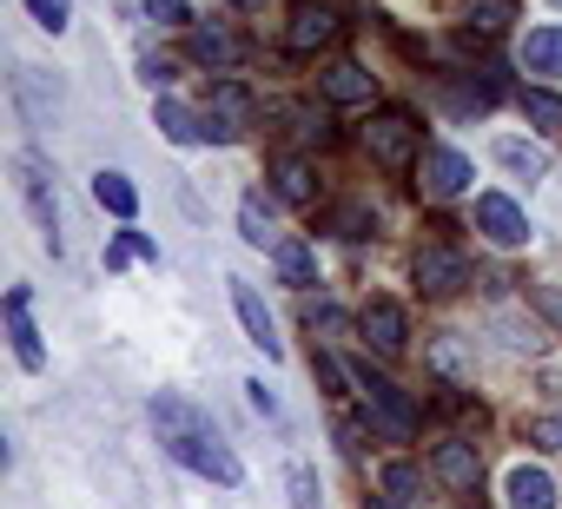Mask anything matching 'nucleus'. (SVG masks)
<instances>
[{
  "label": "nucleus",
  "mask_w": 562,
  "mask_h": 509,
  "mask_svg": "<svg viewBox=\"0 0 562 509\" xmlns=\"http://www.w3.org/2000/svg\"><path fill=\"white\" fill-rule=\"evenodd\" d=\"M153 423H159V443H166V456H172V463H186V470L212 476L218 489H238V483H245V470H238L232 443L218 437V423H212L199 404H186V397L159 391V397H153Z\"/></svg>",
  "instance_id": "f257e3e1"
},
{
  "label": "nucleus",
  "mask_w": 562,
  "mask_h": 509,
  "mask_svg": "<svg viewBox=\"0 0 562 509\" xmlns=\"http://www.w3.org/2000/svg\"><path fill=\"white\" fill-rule=\"evenodd\" d=\"M351 384H358V397L371 404V417L384 423V437H391V443H411V437H417V404H411V391H397V384H391V377H378L371 364H358V371H351Z\"/></svg>",
  "instance_id": "f03ea898"
},
{
  "label": "nucleus",
  "mask_w": 562,
  "mask_h": 509,
  "mask_svg": "<svg viewBox=\"0 0 562 509\" xmlns=\"http://www.w3.org/2000/svg\"><path fill=\"white\" fill-rule=\"evenodd\" d=\"M14 192L27 199V212H34V225H41L47 251H60V185H54V172H47L34 152H21V159H14Z\"/></svg>",
  "instance_id": "7ed1b4c3"
},
{
  "label": "nucleus",
  "mask_w": 562,
  "mask_h": 509,
  "mask_svg": "<svg viewBox=\"0 0 562 509\" xmlns=\"http://www.w3.org/2000/svg\"><path fill=\"white\" fill-rule=\"evenodd\" d=\"M364 146H371L378 166H417V159H424V152H417V146H424V126H417L404 106H384V113L364 126Z\"/></svg>",
  "instance_id": "20e7f679"
},
{
  "label": "nucleus",
  "mask_w": 562,
  "mask_h": 509,
  "mask_svg": "<svg viewBox=\"0 0 562 509\" xmlns=\"http://www.w3.org/2000/svg\"><path fill=\"white\" fill-rule=\"evenodd\" d=\"M411 272H417V285L430 292V298H457L463 285H470V259L457 245H424L417 259H411Z\"/></svg>",
  "instance_id": "39448f33"
},
{
  "label": "nucleus",
  "mask_w": 562,
  "mask_h": 509,
  "mask_svg": "<svg viewBox=\"0 0 562 509\" xmlns=\"http://www.w3.org/2000/svg\"><path fill=\"white\" fill-rule=\"evenodd\" d=\"M251 113H258V106H251V93H245L238 80H218V87H212V100H205V139H212V146H232V139L251 126Z\"/></svg>",
  "instance_id": "423d86ee"
},
{
  "label": "nucleus",
  "mask_w": 562,
  "mask_h": 509,
  "mask_svg": "<svg viewBox=\"0 0 562 509\" xmlns=\"http://www.w3.org/2000/svg\"><path fill=\"white\" fill-rule=\"evenodd\" d=\"M14 106L27 113V126H60V80L47 73V67H21L14 73Z\"/></svg>",
  "instance_id": "0eeeda50"
},
{
  "label": "nucleus",
  "mask_w": 562,
  "mask_h": 509,
  "mask_svg": "<svg viewBox=\"0 0 562 509\" xmlns=\"http://www.w3.org/2000/svg\"><path fill=\"white\" fill-rule=\"evenodd\" d=\"M476 231H483L490 245L516 251V245H529V212H522L516 199H503V192H483V199H476Z\"/></svg>",
  "instance_id": "6e6552de"
},
{
  "label": "nucleus",
  "mask_w": 562,
  "mask_h": 509,
  "mask_svg": "<svg viewBox=\"0 0 562 509\" xmlns=\"http://www.w3.org/2000/svg\"><path fill=\"white\" fill-rule=\"evenodd\" d=\"M358 331H364V344H371L378 358H404V344H411V318H404V305H391V298H371V305L358 312Z\"/></svg>",
  "instance_id": "1a4fd4ad"
},
{
  "label": "nucleus",
  "mask_w": 562,
  "mask_h": 509,
  "mask_svg": "<svg viewBox=\"0 0 562 509\" xmlns=\"http://www.w3.org/2000/svg\"><path fill=\"white\" fill-rule=\"evenodd\" d=\"M338 34H345L338 8H325V0H299V8H292V27H285V47H292V54H318V47H331Z\"/></svg>",
  "instance_id": "9d476101"
},
{
  "label": "nucleus",
  "mask_w": 562,
  "mask_h": 509,
  "mask_svg": "<svg viewBox=\"0 0 562 509\" xmlns=\"http://www.w3.org/2000/svg\"><path fill=\"white\" fill-rule=\"evenodd\" d=\"M417 179H424V192L430 199H457V192H470V159L457 152V146H424V159H417Z\"/></svg>",
  "instance_id": "9b49d317"
},
{
  "label": "nucleus",
  "mask_w": 562,
  "mask_h": 509,
  "mask_svg": "<svg viewBox=\"0 0 562 509\" xmlns=\"http://www.w3.org/2000/svg\"><path fill=\"white\" fill-rule=\"evenodd\" d=\"M186 54H192L199 67H212V73H238V67H245V41H238L232 27H218V21H212V27H192V34H186Z\"/></svg>",
  "instance_id": "f8f14e48"
},
{
  "label": "nucleus",
  "mask_w": 562,
  "mask_h": 509,
  "mask_svg": "<svg viewBox=\"0 0 562 509\" xmlns=\"http://www.w3.org/2000/svg\"><path fill=\"white\" fill-rule=\"evenodd\" d=\"M318 93H325L331 106H371V100H378V73H364L358 60H331V67L318 73Z\"/></svg>",
  "instance_id": "ddd939ff"
},
{
  "label": "nucleus",
  "mask_w": 562,
  "mask_h": 509,
  "mask_svg": "<svg viewBox=\"0 0 562 509\" xmlns=\"http://www.w3.org/2000/svg\"><path fill=\"white\" fill-rule=\"evenodd\" d=\"M232 305H238V325H245V338L265 351V358H285V344H278V325H271V312H265V298L245 285V279H232Z\"/></svg>",
  "instance_id": "4468645a"
},
{
  "label": "nucleus",
  "mask_w": 562,
  "mask_h": 509,
  "mask_svg": "<svg viewBox=\"0 0 562 509\" xmlns=\"http://www.w3.org/2000/svg\"><path fill=\"white\" fill-rule=\"evenodd\" d=\"M503 502H509V509H555V502H562V489H555V476H549V470L516 463V470H509V483H503Z\"/></svg>",
  "instance_id": "2eb2a0df"
},
{
  "label": "nucleus",
  "mask_w": 562,
  "mask_h": 509,
  "mask_svg": "<svg viewBox=\"0 0 562 509\" xmlns=\"http://www.w3.org/2000/svg\"><path fill=\"white\" fill-rule=\"evenodd\" d=\"M271 185H278V199H292V205H318V172L299 152H278L271 159Z\"/></svg>",
  "instance_id": "dca6fc26"
},
{
  "label": "nucleus",
  "mask_w": 562,
  "mask_h": 509,
  "mask_svg": "<svg viewBox=\"0 0 562 509\" xmlns=\"http://www.w3.org/2000/svg\"><path fill=\"white\" fill-rule=\"evenodd\" d=\"M8 338H14V358H21L27 371H41V364H47L41 331H34V318H27V292H8Z\"/></svg>",
  "instance_id": "f3484780"
},
{
  "label": "nucleus",
  "mask_w": 562,
  "mask_h": 509,
  "mask_svg": "<svg viewBox=\"0 0 562 509\" xmlns=\"http://www.w3.org/2000/svg\"><path fill=\"white\" fill-rule=\"evenodd\" d=\"M430 463H437V476H443L450 489H476V483H483V456H476L470 443H457V437H450V443H437V456H430Z\"/></svg>",
  "instance_id": "a211bd4d"
},
{
  "label": "nucleus",
  "mask_w": 562,
  "mask_h": 509,
  "mask_svg": "<svg viewBox=\"0 0 562 509\" xmlns=\"http://www.w3.org/2000/svg\"><path fill=\"white\" fill-rule=\"evenodd\" d=\"M271 259H278V279H285V285H299V292H305V285H318V251H312L299 231H285V245H278Z\"/></svg>",
  "instance_id": "6ab92c4d"
},
{
  "label": "nucleus",
  "mask_w": 562,
  "mask_h": 509,
  "mask_svg": "<svg viewBox=\"0 0 562 509\" xmlns=\"http://www.w3.org/2000/svg\"><path fill=\"white\" fill-rule=\"evenodd\" d=\"M378 489H384V502H397V509H417V502H424V470L397 456V463H384V470H378Z\"/></svg>",
  "instance_id": "aec40b11"
},
{
  "label": "nucleus",
  "mask_w": 562,
  "mask_h": 509,
  "mask_svg": "<svg viewBox=\"0 0 562 509\" xmlns=\"http://www.w3.org/2000/svg\"><path fill=\"white\" fill-rule=\"evenodd\" d=\"M153 120H159V133H166L172 146H199V139H205V113H192V106H179V100H159Z\"/></svg>",
  "instance_id": "412c9836"
},
{
  "label": "nucleus",
  "mask_w": 562,
  "mask_h": 509,
  "mask_svg": "<svg viewBox=\"0 0 562 509\" xmlns=\"http://www.w3.org/2000/svg\"><path fill=\"white\" fill-rule=\"evenodd\" d=\"M522 67L542 73V80H555V73H562V27H529V41H522Z\"/></svg>",
  "instance_id": "4be33fe9"
},
{
  "label": "nucleus",
  "mask_w": 562,
  "mask_h": 509,
  "mask_svg": "<svg viewBox=\"0 0 562 509\" xmlns=\"http://www.w3.org/2000/svg\"><path fill=\"white\" fill-rule=\"evenodd\" d=\"M490 159H496L503 172H516V179H529V185H536V179L549 172V159H542V146H522V139H496V146H490Z\"/></svg>",
  "instance_id": "5701e85b"
},
{
  "label": "nucleus",
  "mask_w": 562,
  "mask_h": 509,
  "mask_svg": "<svg viewBox=\"0 0 562 509\" xmlns=\"http://www.w3.org/2000/svg\"><path fill=\"white\" fill-rule=\"evenodd\" d=\"M238 231H245V245H265V251L285 245V231H278V218L265 212V199H245L238 205Z\"/></svg>",
  "instance_id": "b1692460"
},
{
  "label": "nucleus",
  "mask_w": 562,
  "mask_h": 509,
  "mask_svg": "<svg viewBox=\"0 0 562 509\" xmlns=\"http://www.w3.org/2000/svg\"><path fill=\"white\" fill-rule=\"evenodd\" d=\"M93 199H100L113 218H133V212H139V192H133L126 172H93Z\"/></svg>",
  "instance_id": "393cba45"
},
{
  "label": "nucleus",
  "mask_w": 562,
  "mask_h": 509,
  "mask_svg": "<svg viewBox=\"0 0 562 509\" xmlns=\"http://www.w3.org/2000/svg\"><path fill=\"white\" fill-rule=\"evenodd\" d=\"M522 113H529L542 133H562V93H549V87H522Z\"/></svg>",
  "instance_id": "a878e982"
},
{
  "label": "nucleus",
  "mask_w": 562,
  "mask_h": 509,
  "mask_svg": "<svg viewBox=\"0 0 562 509\" xmlns=\"http://www.w3.org/2000/svg\"><path fill=\"white\" fill-rule=\"evenodd\" d=\"M463 14H470V27H483V34H503V27L516 21V0H463Z\"/></svg>",
  "instance_id": "bb28decb"
},
{
  "label": "nucleus",
  "mask_w": 562,
  "mask_h": 509,
  "mask_svg": "<svg viewBox=\"0 0 562 509\" xmlns=\"http://www.w3.org/2000/svg\"><path fill=\"white\" fill-rule=\"evenodd\" d=\"M271 113H285V120H292V139H305V146H325V139H331V126H325L318 106H271Z\"/></svg>",
  "instance_id": "cd10ccee"
},
{
  "label": "nucleus",
  "mask_w": 562,
  "mask_h": 509,
  "mask_svg": "<svg viewBox=\"0 0 562 509\" xmlns=\"http://www.w3.org/2000/svg\"><path fill=\"white\" fill-rule=\"evenodd\" d=\"M292 509H325V489H318V470L312 463H292Z\"/></svg>",
  "instance_id": "c85d7f7f"
},
{
  "label": "nucleus",
  "mask_w": 562,
  "mask_h": 509,
  "mask_svg": "<svg viewBox=\"0 0 562 509\" xmlns=\"http://www.w3.org/2000/svg\"><path fill=\"white\" fill-rule=\"evenodd\" d=\"M126 259H153V265H159V245H153V238H146V231H120V245H113V251H106V265H113V272H120V265H126Z\"/></svg>",
  "instance_id": "c756f323"
},
{
  "label": "nucleus",
  "mask_w": 562,
  "mask_h": 509,
  "mask_svg": "<svg viewBox=\"0 0 562 509\" xmlns=\"http://www.w3.org/2000/svg\"><path fill=\"white\" fill-rule=\"evenodd\" d=\"M27 14H34L47 34H67V21H74V0H27Z\"/></svg>",
  "instance_id": "7c9ffc66"
},
{
  "label": "nucleus",
  "mask_w": 562,
  "mask_h": 509,
  "mask_svg": "<svg viewBox=\"0 0 562 509\" xmlns=\"http://www.w3.org/2000/svg\"><path fill=\"white\" fill-rule=\"evenodd\" d=\"M146 21H159V27H186V34H192V8H186V0H146Z\"/></svg>",
  "instance_id": "2f4dec72"
},
{
  "label": "nucleus",
  "mask_w": 562,
  "mask_h": 509,
  "mask_svg": "<svg viewBox=\"0 0 562 509\" xmlns=\"http://www.w3.org/2000/svg\"><path fill=\"white\" fill-rule=\"evenodd\" d=\"M529 443H542V450H562V410L536 417V423H529Z\"/></svg>",
  "instance_id": "473e14b6"
},
{
  "label": "nucleus",
  "mask_w": 562,
  "mask_h": 509,
  "mask_svg": "<svg viewBox=\"0 0 562 509\" xmlns=\"http://www.w3.org/2000/svg\"><path fill=\"white\" fill-rule=\"evenodd\" d=\"M529 305H536V312L562 331V292H555V285H536V292H529Z\"/></svg>",
  "instance_id": "72a5a7b5"
},
{
  "label": "nucleus",
  "mask_w": 562,
  "mask_h": 509,
  "mask_svg": "<svg viewBox=\"0 0 562 509\" xmlns=\"http://www.w3.org/2000/svg\"><path fill=\"white\" fill-rule=\"evenodd\" d=\"M371 225H378V218H371L364 205H345V212H338V231H345V238H364Z\"/></svg>",
  "instance_id": "f704fd0d"
},
{
  "label": "nucleus",
  "mask_w": 562,
  "mask_h": 509,
  "mask_svg": "<svg viewBox=\"0 0 562 509\" xmlns=\"http://www.w3.org/2000/svg\"><path fill=\"white\" fill-rule=\"evenodd\" d=\"M245 397H251V410H258V417H278V397H271V391H265V384H258V377H251V384H245Z\"/></svg>",
  "instance_id": "c9c22d12"
},
{
  "label": "nucleus",
  "mask_w": 562,
  "mask_h": 509,
  "mask_svg": "<svg viewBox=\"0 0 562 509\" xmlns=\"http://www.w3.org/2000/svg\"><path fill=\"white\" fill-rule=\"evenodd\" d=\"M338 437H345V450H351V456H358V450H364V443H371V430H364V423H351V417H345V423H338Z\"/></svg>",
  "instance_id": "e433bc0d"
},
{
  "label": "nucleus",
  "mask_w": 562,
  "mask_h": 509,
  "mask_svg": "<svg viewBox=\"0 0 562 509\" xmlns=\"http://www.w3.org/2000/svg\"><path fill=\"white\" fill-rule=\"evenodd\" d=\"M139 73H146V80H153V87H172V73H179V67H172V60H146V67H139Z\"/></svg>",
  "instance_id": "4c0bfd02"
},
{
  "label": "nucleus",
  "mask_w": 562,
  "mask_h": 509,
  "mask_svg": "<svg viewBox=\"0 0 562 509\" xmlns=\"http://www.w3.org/2000/svg\"><path fill=\"white\" fill-rule=\"evenodd\" d=\"M371 509H397V502H371Z\"/></svg>",
  "instance_id": "58836bf2"
},
{
  "label": "nucleus",
  "mask_w": 562,
  "mask_h": 509,
  "mask_svg": "<svg viewBox=\"0 0 562 509\" xmlns=\"http://www.w3.org/2000/svg\"><path fill=\"white\" fill-rule=\"evenodd\" d=\"M238 8H258V0H238Z\"/></svg>",
  "instance_id": "ea45409f"
}]
</instances>
